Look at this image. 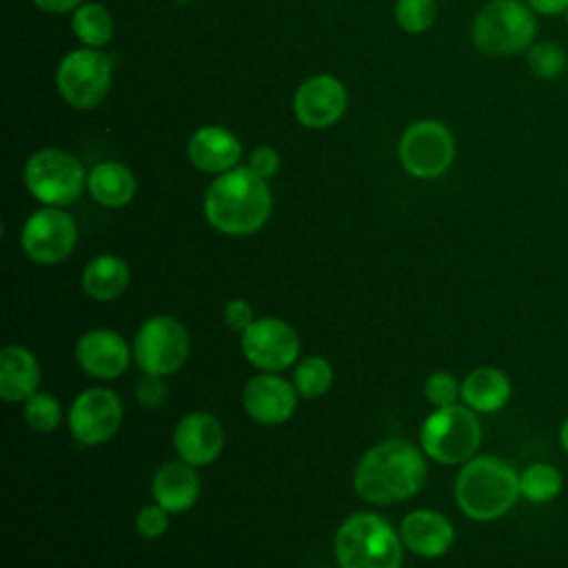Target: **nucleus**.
<instances>
[{"label": "nucleus", "mask_w": 568, "mask_h": 568, "mask_svg": "<svg viewBox=\"0 0 568 568\" xmlns=\"http://www.w3.org/2000/svg\"><path fill=\"white\" fill-rule=\"evenodd\" d=\"M138 182L129 166L115 160L98 162L87 178L89 195L104 209H122L135 195Z\"/></svg>", "instance_id": "4be33fe9"}, {"label": "nucleus", "mask_w": 568, "mask_h": 568, "mask_svg": "<svg viewBox=\"0 0 568 568\" xmlns=\"http://www.w3.org/2000/svg\"><path fill=\"white\" fill-rule=\"evenodd\" d=\"M246 166H248L253 173H257L260 178L268 180V178H273V175L280 171V166H282V155H280V151H277L275 146H271V144H260V146H255V149L251 151Z\"/></svg>", "instance_id": "473e14b6"}, {"label": "nucleus", "mask_w": 568, "mask_h": 568, "mask_svg": "<svg viewBox=\"0 0 568 568\" xmlns=\"http://www.w3.org/2000/svg\"><path fill=\"white\" fill-rule=\"evenodd\" d=\"M113 78V62L102 49L80 47L62 55L55 69V87L60 98L80 111L98 106Z\"/></svg>", "instance_id": "6e6552de"}, {"label": "nucleus", "mask_w": 568, "mask_h": 568, "mask_svg": "<svg viewBox=\"0 0 568 568\" xmlns=\"http://www.w3.org/2000/svg\"><path fill=\"white\" fill-rule=\"evenodd\" d=\"M535 16L524 0H488L470 27L475 49L495 58L528 51L537 36Z\"/></svg>", "instance_id": "39448f33"}, {"label": "nucleus", "mask_w": 568, "mask_h": 568, "mask_svg": "<svg viewBox=\"0 0 568 568\" xmlns=\"http://www.w3.org/2000/svg\"><path fill=\"white\" fill-rule=\"evenodd\" d=\"M173 2H180V4H186V2H193V0H173Z\"/></svg>", "instance_id": "58836bf2"}, {"label": "nucleus", "mask_w": 568, "mask_h": 568, "mask_svg": "<svg viewBox=\"0 0 568 568\" xmlns=\"http://www.w3.org/2000/svg\"><path fill=\"white\" fill-rule=\"evenodd\" d=\"M559 442H561L564 453L568 455V417L564 419V424H561V428H559Z\"/></svg>", "instance_id": "4c0bfd02"}, {"label": "nucleus", "mask_w": 568, "mask_h": 568, "mask_svg": "<svg viewBox=\"0 0 568 568\" xmlns=\"http://www.w3.org/2000/svg\"><path fill=\"white\" fill-rule=\"evenodd\" d=\"M424 393L426 399L435 406V408H446V406H455L459 395H462V386L455 379L453 373L448 371H437L433 373L426 384H424Z\"/></svg>", "instance_id": "7c9ffc66"}, {"label": "nucleus", "mask_w": 568, "mask_h": 568, "mask_svg": "<svg viewBox=\"0 0 568 568\" xmlns=\"http://www.w3.org/2000/svg\"><path fill=\"white\" fill-rule=\"evenodd\" d=\"M166 395H169V390L160 375L144 373V377H140L135 384V399L146 408H155V406L164 404Z\"/></svg>", "instance_id": "72a5a7b5"}, {"label": "nucleus", "mask_w": 568, "mask_h": 568, "mask_svg": "<svg viewBox=\"0 0 568 568\" xmlns=\"http://www.w3.org/2000/svg\"><path fill=\"white\" fill-rule=\"evenodd\" d=\"M186 155L197 171L220 175L237 166L242 158V142L226 126L204 124L191 133Z\"/></svg>", "instance_id": "f3484780"}, {"label": "nucleus", "mask_w": 568, "mask_h": 568, "mask_svg": "<svg viewBox=\"0 0 568 568\" xmlns=\"http://www.w3.org/2000/svg\"><path fill=\"white\" fill-rule=\"evenodd\" d=\"M513 386L504 371L495 366H479L462 382V399L475 413H495L510 399Z\"/></svg>", "instance_id": "5701e85b"}, {"label": "nucleus", "mask_w": 568, "mask_h": 568, "mask_svg": "<svg viewBox=\"0 0 568 568\" xmlns=\"http://www.w3.org/2000/svg\"><path fill=\"white\" fill-rule=\"evenodd\" d=\"M397 158L408 175L417 180H435L444 175L455 160L453 131L435 118L417 120L402 133Z\"/></svg>", "instance_id": "1a4fd4ad"}, {"label": "nucleus", "mask_w": 568, "mask_h": 568, "mask_svg": "<svg viewBox=\"0 0 568 568\" xmlns=\"http://www.w3.org/2000/svg\"><path fill=\"white\" fill-rule=\"evenodd\" d=\"M40 11H47V13H73L82 2L87 0H31Z\"/></svg>", "instance_id": "c9c22d12"}, {"label": "nucleus", "mask_w": 568, "mask_h": 568, "mask_svg": "<svg viewBox=\"0 0 568 568\" xmlns=\"http://www.w3.org/2000/svg\"><path fill=\"white\" fill-rule=\"evenodd\" d=\"M539 16H559L568 9V0H524Z\"/></svg>", "instance_id": "e433bc0d"}, {"label": "nucleus", "mask_w": 568, "mask_h": 568, "mask_svg": "<svg viewBox=\"0 0 568 568\" xmlns=\"http://www.w3.org/2000/svg\"><path fill=\"white\" fill-rule=\"evenodd\" d=\"M333 384V368L328 364V359L320 357V355H311L304 357L297 366H295V375H293V386L297 390V395L313 399L324 395Z\"/></svg>", "instance_id": "bb28decb"}, {"label": "nucleus", "mask_w": 568, "mask_h": 568, "mask_svg": "<svg viewBox=\"0 0 568 568\" xmlns=\"http://www.w3.org/2000/svg\"><path fill=\"white\" fill-rule=\"evenodd\" d=\"M399 537L410 552L435 559L450 550L455 541V528L442 513L419 508L402 519Z\"/></svg>", "instance_id": "6ab92c4d"}, {"label": "nucleus", "mask_w": 568, "mask_h": 568, "mask_svg": "<svg viewBox=\"0 0 568 568\" xmlns=\"http://www.w3.org/2000/svg\"><path fill=\"white\" fill-rule=\"evenodd\" d=\"M244 357L266 373H277L297 362L300 337L295 328L277 317H260L240 337Z\"/></svg>", "instance_id": "f8f14e48"}, {"label": "nucleus", "mask_w": 568, "mask_h": 568, "mask_svg": "<svg viewBox=\"0 0 568 568\" xmlns=\"http://www.w3.org/2000/svg\"><path fill=\"white\" fill-rule=\"evenodd\" d=\"M393 16L404 33H424L437 18V0H395Z\"/></svg>", "instance_id": "c85d7f7f"}, {"label": "nucleus", "mask_w": 568, "mask_h": 568, "mask_svg": "<svg viewBox=\"0 0 568 568\" xmlns=\"http://www.w3.org/2000/svg\"><path fill=\"white\" fill-rule=\"evenodd\" d=\"M122 424V402L120 397L102 386L82 390L69 408V428L71 435L87 444L95 446L111 439Z\"/></svg>", "instance_id": "ddd939ff"}, {"label": "nucleus", "mask_w": 568, "mask_h": 568, "mask_svg": "<svg viewBox=\"0 0 568 568\" xmlns=\"http://www.w3.org/2000/svg\"><path fill=\"white\" fill-rule=\"evenodd\" d=\"M255 322L253 306L246 300H231L224 306V324L233 331H246Z\"/></svg>", "instance_id": "f704fd0d"}, {"label": "nucleus", "mask_w": 568, "mask_h": 568, "mask_svg": "<svg viewBox=\"0 0 568 568\" xmlns=\"http://www.w3.org/2000/svg\"><path fill=\"white\" fill-rule=\"evenodd\" d=\"M135 528L146 539H158L169 528V510H164L160 504L142 506L135 515Z\"/></svg>", "instance_id": "2f4dec72"}, {"label": "nucleus", "mask_w": 568, "mask_h": 568, "mask_svg": "<svg viewBox=\"0 0 568 568\" xmlns=\"http://www.w3.org/2000/svg\"><path fill=\"white\" fill-rule=\"evenodd\" d=\"M62 410L55 397L47 393H36L24 402V422L36 433H51L60 424Z\"/></svg>", "instance_id": "c756f323"}, {"label": "nucleus", "mask_w": 568, "mask_h": 568, "mask_svg": "<svg viewBox=\"0 0 568 568\" xmlns=\"http://www.w3.org/2000/svg\"><path fill=\"white\" fill-rule=\"evenodd\" d=\"M24 253L38 264H58L71 255L78 242L75 220L60 206L33 211L20 233Z\"/></svg>", "instance_id": "9b49d317"}, {"label": "nucleus", "mask_w": 568, "mask_h": 568, "mask_svg": "<svg viewBox=\"0 0 568 568\" xmlns=\"http://www.w3.org/2000/svg\"><path fill=\"white\" fill-rule=\"evenodd\" d=\"M519 473L497 455H475L455 479V501L475 521L504 517L519 499Z\"/></svg>", "instance_id": "7ed1b4c3"}, {"label": "nucleus", "mask_w": 568, "mask_h": 568, "mask_svg": "<svg viewBox=\"0 0 568 568\" xmlns=\"http://www.w3.org/2000/svg\"><path fill=\"white\" fill-rule=\"evenodd\" d=\"M346 87L331 73L306 78L293 93L295 120L313 131H322L337 124L346 113Z\"/></svg>", "instance_id": "4468645a"}, {"label": "nucleus", "mask_w": 568, "mask_h": 568, "mask_svg": "<svg viewBox=\"0 0 568 568\" xmlns=\"http://www.w3.org/2000/svg\"><path fill=\"white\" fill-rule=\"evenodd\" d=\"M564 16H566V22H568V9H566V11H564Z\"/></svg>", "instance_id": "ea45409f"}, {"label": "nucleus", "mask_w": 568, "mask_h": 568, "mask_svg": "<svg viewBox=\"0 0 568 568\" xmlns=\"http://www.w3.org/2000/svg\"><path fill=\"white\" fill-rule=\"evenodd\" d=\"M40 366L36 355L24 346H4L0 351V395L4 402H27L36 395Z\"/></svg>", "instance_id": "412c9836"}, {"label": "nucleus", "mask_w": 568, "mask_h": 568, "mask_svg": "<svg viewBox=\"0 0 568 568\" xmlns=\"http://www.w3.org/2000/svg\"><path fill=\"white\" fill-rule=\"evenodd\" d=\"M564 486L561 473L548 462H535L519 473V495L530 504H550Z\"/></svg>", "instance_id": "a878e982"}, {"label": "nucleus", "mask_w": 568, "mask_h": 568, "mask_svg": "<svg viewBox=\"0 0 568 568\" xmlns=\"http://www.w3.org/2000/svg\"><path fill=\"white\" fill-rule=\"evenodd\" d=\"M129 286V266L118 255H95L82 271V288L89 297L109 302L120 297Z\"/></svg>", "instance_id": "b1692460"}, {"label": "nucleus", "mask_w": 568, "mask_h": 568, "mask_svg": "<svg viewBox=\"0 0 568 568\" xmlns=\"http://www.w3.org/2000/svg\"><path fill=\"white\" fill-rule=\"evenodd\" d=\"M75 359L87 375L113 379L120 377L129 366V346L115 331L93 328L78 339Z\"/></svg>", "instance_id": "a211bd4d"}, {"label": "nucleus", "mask_w": 568, "mask_h": 568, "mask_svg": "<svg viewBox=\"0 0 568 568\" xmlns=\"http://www.w3.org/2000/svg\"><path fill=\"white\" fill-rule=\"evenodd\" d=\"M71 31L82 42V47L102 49L113 38L111 11L100 2H82L71 13Z\"/></svg>", "instance_id": "393cba45"}, {"label": "nucleus", "mask_w": 568, "mask_h": 568, "mask_svg": "<svg viewBox=\"0 0 568 568\" xmlns=\"http://www.w3.org/2000/svg\"><path fill=\"white\" fill-rule=\"evenodd\" d=\"M422 450L439 464H466L481 444V424L466 404L435 408L419 428Z\"/></svg>", "instance_id": "0eeeda50"}, {"label": "nucleus", "mask_w": 568, "mask_h": 568, "mask_svg": "<svg viewBox=\"0 0 568 568\" xmlns=\"http://www.w3.org/2000/svg\"><path fill=\"white\" fill-rule=\"evenodd\" d=\"M242 404L255 422L273 426L286 422L295 413L297 390L286 379L273 373H262L244 386Z\"/></svg>", "instance_id": "2eb2a0df"}, {"label": "nucleus", "mask_w": 568, "mask_h": 568, "mask_svg": "<svg viewBox=\"0 0 568 568\" xmlns=\"http://www.w3.org/2000/svg\"><path fill=\"white\" fill-rule=\"evenodd\" d=\"M173 446L182 462L191 466H206L222 453L224 430L217 417L204 410L186 413L173 433Z\"/></svg>", "instance_id": "dca6fc26"}, {"label": "nucleus", "mask_w": 568, "mask_h": 568, "mask_svg": "<svg viewBox=\"0 0 568 568\" xmlns=\"http://www.w3.org/2000/svg\"><path fill=\"white\" fill-rule=\"evenodd\" d=\"M339 568H399L402 537L375 513L351 515L335 535Z\"/></svg>", "instance_id": "20e7f679"}, {"label": "nucleus", "mask_w": 568, "mask_h": 568, "mask_svg": "<svg viewBox=\"0 0 568 568\" xmlns=\"http://www.w3.org/2000/svg\"><path fill=\"white\" fill-rule=\"evenodd\" d=\"M426 481V462L406 439H384L368 448L353 477L355 493L371 504H395L413 497Z\"/></svg>", "instance_id": "f03ea898"}, {"label": "nucleus", "mask_w": 568, "mask_h": 568, "mask_svg": "<svg viewBox=\"0 0 568 568\" xmlns=\"http://www.w3.org/2000/svg\"><path fill=\"white\" fill-rule=\"evenodd\" d=\"M24 186L44 206L73 204L87 189V169L69 151L44 146L29 155L24 162Z\"/></svg>", "instance_id": "423d86ee"}, {"label": "nucleus", "mask_w": 568, "mask_h": 568, "mask_svg": "<svg viewBox=\"0 0 568 568\" xmlns=\"http://www.w3.org/2000/svg\"><path fill=\"white\" fill-rule=\"evenodd\" d=\"M526 62H528L530 73L539 80H555V78L564 75V71L568 67L564 47H559L557 42H550V40L532 42L526 51Z\"/></svg>", "instance_id": "cd10ccee"}, {"label": "nucleus", "mask_w": 568, "mask_h": 568, "mask_svg": "<svg viewBox=\"0 0 568 568\" xmlns=\"http://www.w3.org/2000/svg\"><path fill=\"white\" fill-rule=\"evenodd\" d=\"M151 493L155 504L169 513L189 510L200 495V477L195 466L186 462H166L155 470Z\"/></svg>", "instance_id": "aec40b11"}, {"label": "nucleus", "mask_w": 568, "mask_h": 568, "mask_svg": "<svg viewBox=\"0 0 568 568\" xmlns=\"http://www.w3.org/2000/svg\"><path fill=\"white\" fill-rule=\"evenodd\" d=\"M204 217L224 235H251L260 231L273 209L268 182L248 166H235L213 178L204 193Z\"/></svg>", "instance_id": "f257e3e1"}, {"label": "nucleus", "mask_w": 568, "mask_h": 568, "mask_svg": "<svg viewBox=\"0 0 568 568\" xmlns=\"http://www.w3.org/2000/svg\"><path fill=\"white\" fill-rule=\"evenodd\" d=\"M189 357V333L171 315L149 317L133 342V359L149 375H171Z\"/></svg>", "instance_id": "9d476101"}]
</instances>
